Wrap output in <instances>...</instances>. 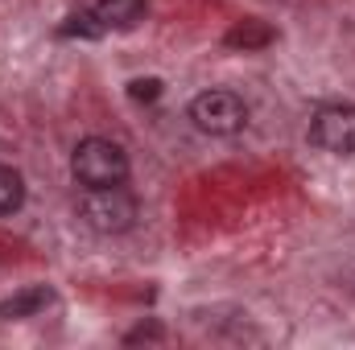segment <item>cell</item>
Here are the masks:
<instances>
[{
  "instance_id": "obj_1",
  "label": "cell",
  "mask_w": 355,
  "mask_h": 350,
  "mask_svg": "<svg viewBox=\"0 0 355 350\" xmlns=\"http://www.w3.org/2000/svg\"><path fill=\"white\" fill-rule=\"evenodd\" d=\"M71 174L83 190L95 185H124L128 181V153L116 145V140H103V136H87L79 140L75 157H71Z\"/></svg>"
},
{
  "instance_id": "obj_4",
  "label": "cell",
  "mask_w": 355,
  "mask_h": 350,
  "mask_svg": "<svg viewBox=\"0 0 355 350\" xmlns=\"http://www.w3.org/2000/svg\"><path fill=\"white\" fill-rule=\"evenodd\" d=\"M310 140L322 153L352 157L355 153V103H327L310 120Z\"/></svg>"
},
{
  "instance_id": "obj_10",
  "label": "cell",
  "mask_w": 355,
  "mask_h": 350,
  "mask_svg": "<svg viewBox=\"0 0 355 350\" xmlns=\"http://www.w3.org/2000/svg\"><path fill=\"white\" fill-rule=\"evenodd\" d=\"M128 95L132 99H157L162 95V83L157 79H137V83H128Z\"/></svg>"
},
{
  "instance_id": "obj_2",
  "label": "cell",
  "mask_w": 355,
  "mask_h": 350,
  "mask_svg": "<svg viewBox=\"0 0 355 350\" xmlns=\"http://www.w3.org/2000/svg\"><path fill=\"white\" fill-rule=\"evenodd\" d=\"M137 214H141V206L124 185H95V190H83V198H79V219L99 235L128 231L137 223Z\"/></svg>"
},
{
  "instance_id": "obj_6",
  "label": "cell",
  "mask_w": 355,
  "mask_h": 350,
  "mask_svg": "<svg viewBox=\"0 0 355 350\" xmlns=\"http://www.w3.org/2000/svg\"><path fill=\"white\" fill-rule=\"evenodd\" d=\"M91 12L99 17V25L112 29H137L145 21V0H95Z\"/></svg>"
},
{
  "instance_id": "obj_8",
  "label": "cell",
  "mask_w": 355,
  "mask_h": 350,
  "mask_svg": "<svg viewBox=\"0 0 355 350\" xmlns=\"http://www.w3.org/2000/svg\"><path fill=\"white\" fill-rule=\"evenodd\" d=\"M21 202H25V181H21V174L8 169V165H0V214L21 210Z\"/></svg>"
},
{
  "instance_id": "obj_9",
  "label": "cell",
  "mask_w": 355,
  "mask_h": 350,
  "mask_svg": "<svg viewBox=\"0 0 355 350\" xmlns=\"http://www.w3.org/2000/svg\"><path fill=\"white\" fill-rule=\"evenodd\" d=\"M58 33H62V37H103L107 29L99 25V17L87 8V12H75V17H71V21H67Z\"/></svg>"
},
{
  "instance_id": "obj_3",
  "label": "cell",
  "mask_w": 355,
  "mask_h": 350,
  "mask_svg": "<svg viewBox=\"0 0 355 350\" xmlns=\"http://www.w3.org/2000/svg\"><path fill=\"white\" fill-rule=\"evenodd\" d=\"M190 120L207 136H236L248 124V103L236 91H202L190 103Z\"/></svg>"
},
{
  "instance_id": "obj_7",
  "label": "cell",
  "mask_w": 355,
  "mask_h": 350,
  "mask_svg": "<svg viewBox=\"0 0 355 350\" xmlns=\"http://www.w3.org/2000/svg\"><path fill=\"white\" fill-rule=\"evenodd\" d=\"M268 42H272V29L261 25V21H244L227 33V46H236V50H257V46H268Z\"/></svg>"
},
{
  "instance_id": "obj_5",
  "label": "cell",
  "mask_w": 355,
  "mask_h": 350,
  "mask_svg": "<svg viewBox=\"0 0 355 350\" xmlns=\"http://www.w3.org/2000/svg\"><path fill=\"white\" fill-rule=\"evenodd\" d=\"M50 305H54V288H50V284H25V288H17L12 297L0 301V317H4V322H21V317L46 313Z\"/></svg>"
}]
</instances>
